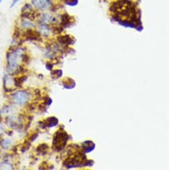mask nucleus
<instances>
[{
  "label": "nucleus",
  "mask_w": 169,
  "mask_h": 170,
  "mask_svg": "<svg viewBox=\"0 0 169 170\" xmlns=\"http://www.w3.org/2000/svg\"><path fill=\"white\" fill-rule=\"evenodd\" d=\"M17 107H16V104L14 103H10V104H7V105L4 106L2 107L1 111H0V115L1 116H9L10 115L15 114L16 112Z\"/></svg>",
  "instance_id": "obj_9"
},
{
  "label": "nucleus",
  "mask_w": 169,
  "mask_h": 170,
  "mask_svg": "<svg viewBox=\"0 0 169 170\" xmlns=\"http://www.w3.org/2000/svg\"><path fill=\"white\" fill-rule=\"evenodd\" d=\"M65 2L67 5L74 6V5H76L78 3V0H65Z\"/></svg>",
  "instance_id": "obj_12"
},
{
  "label": "nucleus",
  "mask_w": 169,
  "mask_h": 170,
  "mask_svg": "<svg viewBox=\"0 0 169 170\" xmlns=\"http://www.w3.org/2000/svg\"><path fill=\"white\" fill-rule=\"evenodd\" d=\"M13 165L8 159L0 161V169H13Z\"/></svg>",
  "instance_id": "obj_11"
},
{
  "label": "nucleus",
  "mask_w": 169,
  "mask_h": 170,
  "mask_svg": "<svg viewBox=\"0 0 169 170\" xmlns=\"http://www.w3.org/2000/svg\"><path fill=\"white\" fill-rule=\"evenodd\" d=\"M33 97L34 95L31 93V92L25 89L15 90V92L11 94L13 103L20 107H26L28 104H30L31 100Z\"/></svg>",
  "instance_id": "obj_2"
},
{
  "label": "nucleus",
  "mask_w": 169,
  "mask_h": 170,
  "mask_svg": "<svg viewBox=\"0 0 169 170\" xmlns=\"http://www.w3.org/2000/svg\"><path fill=\"white\" fill-rule=\"evenodd\" d=\"M36 20L28 18V17H24V16H20V20H19V24L18 26H17V28H18L21 32L36 29Z\"/></svg>",
  "instance_id": "obj_7"
},
{
  "label": "nucleus",
  "mask_w": 169,
  "mask_h": 170,
  "mask_svg": "<svg viewBox=\"0 0 169 170\" xmlns=\"http://www.w3.org/2000/svg\"><path fill=\"white\" fill-rule=\"evenodd\" d=\"M30 2L38 13L52 11L54 8L53 0H31Z\"/></svg>",
  "instance_id": "obj_5"
},
{
  "label": "nucleus",
  "mask_w": 169,
  "mask_h": 170,
  "mask_svg": "<svg viewBox=\"0 0 169 170\" xmlns=\"http://www.w3.org/2000/svg\"><path fill=\"white\" fill-rule=\"evenodd\" d=\"M6 121L7 126L13 130H24V119L22 115L13 114V115H10L9 116H6Z\"/></svg>",
  "instance_id": "obj_4"
},
{
  "label": "nucleus",
  "mask_w": 169,
  "mask_h": 170,
  "mask_svg": "<svg viewBox=\"0 0 169 170\" xmlns=\"http://www.w3.org/2000/svg\"><path fill=\"white\" fill-rule=\"evenodd\" d=\"M20 1H21V0H12V1H11V3H10V9L13 8L14 6H16L17 3L20 2Z\"/></svg>",
  "instance_id": "obj_14"
},
{
  "label": "nucleus",
  "mask_w": 169,
  "mask_h": 170,
  "mask_svg": "<svg viewBox=\"0 0 169 170\" xmlns=\"http://www.w3.org/2000/svg\"><path fill=\"white\" fill-rule=\"evenodd\" d=\"M36 22L37 24H48L54 26L58 24V19L54 14H52L51 11H46V12L38 13L36 16Z\"/></svg>",
  "instance_id": "obj_3"
},
{
  "label": "nucleus",
  "mask_w": 169,
  "mask_h": 170,
  "mask_svg": "<svg viewBox=\"0 0 169 170\" xmlns=\"http://www.w3.org/2000/svg\"><path fill=\"white\" fill-rule=\"evenodd\" d=\"M2 1H3V0H0V4H1V3H2Z\"/></svg>",
  "instance_id": "obj_15"
},
{
  "label": "nucleus",
  "mask_w": 169,
  "mask_h": 170,
  "mask_svg": "<svg viewBox=\"0 0 169 170\" xmlns=\"http://www.w3.org/2000/svg\"><path fill=\"white\" fill-rule=\"evenodd\" d=\"M13 147V140L10 138H3L0 140V148L3 150H8Z\"/></svg>",
  "instance_id": "obj_10"
},
{
  "label": "nucleus",
  "mask_w": 169,
  "mask_h": 170,
  "mask_svg": "<svg viewBox=\"0 0 169 170\" xmlns=\"http://www.w3.org/2000/svg\"><path fill=\"white\" fill-rule=\"evenodd\" d=\"M17 86L16 83V78L11 74H6L3 76V89L6 93H13L16 90Z\"/></svg>",
  "instance_id": "obj_6"
},
{
  "label": "nucleus",
  "mask_w": 169,
  "mask_h": 170,
  "mask_svg": "<svg viewBox=\"0 0 169 170\" xmlns=\"http://www.w3.org/2000/svg\"><path fill=\"white\" fill-rule=\"evenodd\" d=\"M5 133H6V129H5L4 126L2 123H0V137L3 136Z\"/></svg>",
  "instance_id": "obj_13"
},
{
  "label": "nucleus",
  "mask_w": 169,
  "mask_h": 170,
  "mask_svg": "<svg viewBox=\"0 0 169 170\" xmlns=\"http://www.w3.org/2000/svg\"><path fill=\"white\" fill-rule=\"evenodd\" d=\"M6 71L11 75L23 74L24 66L28 63L30 57L27 49L22 46H12L6 52Z\"/></svg>",
  "instance_id": "obj_1"
},
{
  "label": "nucleus",
  "mask_w": 169,
  "mask_h": 170,
  "mask_svg": "<svg viewBox=\"0 0 169 170\" xmlns=\"http://www.w3.org/2000/svg\"><path fill=\"white\" fill-rule=\"evenodd\" d=\"M36 30L42 38V39H49L52 36V34H55L54 26L48 25V24H37Z\"/></svg>",
  "instance_id": "obj_8"
}]
</instances>
